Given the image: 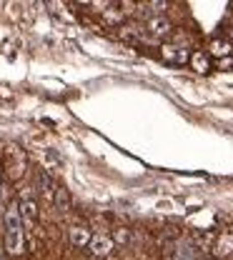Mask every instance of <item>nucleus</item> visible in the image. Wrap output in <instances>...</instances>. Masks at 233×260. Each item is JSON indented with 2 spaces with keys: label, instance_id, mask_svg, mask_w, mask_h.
<instances>
[{
  "label": "nucleus",
  "instance_id": "a211bd4d",
  "mask_svg": "<svg viewBox=\"0 0 233 260\" xmlns=\"http://www.w3.org/2000/svg\"><path fill=\"white\" fill-rule=\"evenodd\" d=\"M200 260H213V258H200Z\"/></svg>",
  "mask_w": 233,
  "mask_h": 260
},
{
  "label": "nucleus",
  "instance_id": "423d86ee",
  "mask_svg": "<svg viewBox=\"0 0 233 260\" xmlns=\"http://www.w3.org/2000/svg\"><path fill=\"white\" fill-rule=\"evenodd\" d=\"M211 250H213L216 258H228V255H233V228L223 230V233L216 238V243H213Z\"/></svg>",
  "mask_w": 233,
  "mask_h": 260
},
{
  "label": "nucleus",
  "instance_id": "1a4fd4ad",
  "mask_svg": "<svg viewBox=\"0 0 233 260\" xmlns=\"http://www.w3.org/2000/svg\"><path fill=\"white\" fill-rule=\"evenodd\" d=\"M208 53L211 55H216L218 60L221 58H228L233 53V45H231V40H223V38H218V40H213L211 45H208Z\"/></svg>",
  "mask_w": 233,
  "mask_h": 260
},
{
  "label": "nucleus",
  "instance_id": "f8f14e48",
  "mask_svg": "<svg viewBox=\"0 0 233 260\" xmlns=\"http://www.w3.org/2000/svg\"><path fill=\"white\" fill-rule=\"evenodd\" d=\"M123 15H126V13H123V10H115V5H110L108 10H103V20H105L108 25H118V23L123 20Z\"/></svg>",
  "mask_w": 233,
  "mask_h": 260
},
{
  "label": "nucleus",
  "instance_id": "2eb2a0df",
  "mask_svg": "<svg viewBox=\"0 0 233 260\" xmlns=\"http://www.w3.org/2000/svg\"><path fill=\"white\" fill-rule=\"evenodd\" d=\"M218 70L233 73V55H228V58H221V60H218Z\"/></svg>",
  "mask_w": 233,
  "mask_h": 260
},
{
  "label": "nucleus",
  "instance_id": "dca6fc26",
  "mask_svg": "<svg viewBox=\"0 0 233 260\" xmlns=\"http://www.w3.org/2000/svg\"><path fill=\"white\" fill-rule=\"evenodd\" d=\"M0 178H3V165H0Z\"/></svg>",
  "mask_w": 233,
  "mask_h": 260
},
{
  "label": "nucleus",
  "instance_id": "0eeeda50",
  "mask_svg": "<svg viewBox=\"0 0 233 260\" xmlns=\"http://www.w3.org/2000/svg\"><path fill=\"white\" fill-rule=\"evenodd\" d=\"M5 250H8V255H23V250H25V238H23V230H18V233H5Z\"/></svg>",
  "mask_w": 233,
  "mask_h": 260
},
{
  "label": "nucleus",
  "instance_id": "9d476101",
  "mask_svg": "<svg viewBox=\"0 0 233 260\" xmlns=\"http://www.w3.org/2000/svg\"><path fill=\"white\" fill-rule=\"evenodd\" d=\"M188 63H191V68H193L196 73H208V70H211V60H208V53H203V50H196V53H191Z\"/></svg>",
  "mask_w": 233,
  "mask_h": 260
},
{
  "label": "nucleus",
  "instance_id": "ddd939ff",
  "mask_svg": "<svg viewBox=\"0 0 233 260\" xmlns=\"http://www.w3.org/2000/svg\"><path fill=\"white\" fill-rule=\"evenodd\" d=\"M110 238H113V243H118V245H126V243L131 240V233H128L126 228H118V230H115Z\"/></svg>",
  "mask_w": 233,
  "mask_h": 260
},
{
  "label": "nucleus",
  "instance_id": "6e6552de",
  "mask_svg": "<svg viewBox=\"0 0 233 260\" xmlns=\"http://www.w3.org/2000/svg\"><path fill=\"white\" fill-rule=\"evenodd\" d=\"M161 55H163V60H168V63H186L191 58L188 50H183L178 45H161Z\"/></svg>",
  "mask_w": 233,
  "mask_h": 260
},
{
  "label": "nucleus",
  "instance_id": "6ab92c4d",
  "mask_svg": "<svg viewBox=\"0 0 233 260\" xmlns=\"http://www.w3.org/2000/svg\"><path fill=\"white\" fill-rule=\"evenodd\" d=\"M0 208H3V205H0Z\"/></svg>",
  "mask_w": 233,
  "mask_h": 260
},
{
  "label": "nucleus",
  "instance_id": "f03ea898",
  "mask_svg": "<svg viewBox=\"0 0 233 260\" xmlns=\"http://www.w3.org/2000/svg\"><path fill=\"white\" fill-rule=\"evenodd\" d=\"M3 220H5V233H18V230H23V218H20V205H18V200H10V203L5 205Z\"/></svg>",
  "mask_w": 233,
  "mask_h": 260
},
{
  "label": "nucleus",
  "instance_id": "f3484780",
  "mask_svg": "<svg viewBox=\"0 0 233 260\" xmlns=\"http://www.w3.org/2000/svg\"><path fill=\"white\" fill-rule=\"evenodd\" d=\"M228 35H231V40H233V28H231V32H228Z\"/></svg>",
  "mask_w": 233,
  "mask_h": 260
},
{
  "label": "nucleus",
  "instance_id": "7ed1b4c3",
  "mask_svg": "<svg viewBox=\"0 0 233 260\" xmlns=\"http://www.w3.org/2000/svg\"><path fill=\"white\" fill-rule=\"evenodd\" d=\"M91 238H93V233L88 230V225H83V223H75V225L68 228V243H70L73 248H88Z\"/></svg>",
  "mask_w": 233,
  "mask_h": 260
},
{
  "label": "nucleus",
  "instance_id": "20e7f679",
  "mask_svg": "<svg viewBox=\"0 0 233 260\" xmlns=\"http://www.w3.org/2000/svg\"><path fill=\"white\" fill-rule=\"evenodd\" d=\"M170 30H173V25H170V20H168L166 15L148 18V23H145V32H148L153 40H158V38H166Z\"/></svg>",
  "mask_w": 233,
  "mask_h": 260
},
{
  "label": "nucleus",
  "instance_id": "f257e3e1",
  "mask_svg": "<svg viewBox=\"0 0 233 260\" xmlns=\"http://www.w3.org/2000/svg\"><path fill=\"white\" fill-rule=\"evenodd\" d=\"M113 248H115V243H113V238H110L108 233L93 235L91 243H88V250H91L93 258H108V255L113 253Z\"/></svg>",
  "mask_w": 233,
  "mask_h": 260
},
{
  "label": "nucleus",
  "instance_id": "39448f33",
  "mask_svg": "<svg viewBox=\"0 0 233 260\" xmlns=\"http://www.w3.org/2000/svg\"><path fill=\"white\" fill-rule=\"evenodd\" d=\"M20 218H23V230L28 228V230H33L35 223H38V203H35L33 198H23L20 203Z\"/></svg>",
  "mask_w": 233,
  "mask_h": 260
},
{
  "label": "nucleus",
  "instance_id": "9b49d317",
  "mask_svg": "<svg viewBox=\"0 0 233 260\" xmlns=\"http://www.w3.org/2000/svg\"><path fill=\"white\" fill-rule=\"evenodd\" d=\"M53 203H55L58 213H68V210H70V195H68L66 188H55V193H53Z\"/></svg>",
  "mask_w": 233,
  "mask_h": 260
},
{
  "label": "nucleus",
  "instance_id": "4468645a",
  "mask_svg": "<svg viewBox=\"0 0 233 260\" xmlns=\"http://www.w3.org/2000/svg\"><path fill=\"white\" fill-rule=\"evenodd\" d=\"M145 8H151V10H153V15H151V18H156V15H161V13L166 10L168 3H163V0H153V3H148Z\"/></svg>",
  "mask_w": 233,
  "mask_h": 260
}]
</instances>
